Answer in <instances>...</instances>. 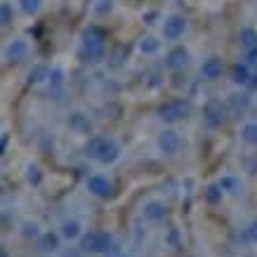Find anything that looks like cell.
I'll return each instance as SVG.
<instances>
[{
	"label": "cell",
	"instance_id": "6da1fadb",
	"mask_svg": "<svg viewBox=\"0 0 257 257\" xmlns=\"http://www.w3.org/2000/svg\"><path fill=\"white\" fill-rule=\"evenodd\" d=\"M87 151H90L92 158L101 161V163H109V161L116 158L118 147H116V142H111V140H94L92 144L87 147Z\"/></svg>",
	"mask_w": 257,
	"mask_h": 257
},
{
	"label": "cell",
	"instance_id": "7a4b0ae2",
	"mask_svg": "<svg viewBox=\"0 0 257 257\" xmlns=\"http://www.w3.org/2000/svg\"><path fill=\"white\" fill-rule=\"evenodd\" d=\"M109 245L111 236L101 234V231H92L83 238V250H87V252H104V250H109Z\"/></svg>",
	"mask_w": 257,
	"mask_h": 257
},
{
	"label": "cell",
	"instance_id": "3957f363",
	"mask_svg": "<svg viewBox=\"0 0 257 257\" xmlns=\"http://www.w3.org/2000/svg\"><path fill=\"white\" fill-rule=\"evenodd\" d=\"M85 50H87V55H90V59L101 57V52H104V40H101V33L99 31H90V33H87Z\"/></svg>",
	"mask_w": 257,
	"mask_h": 257
},
{
	"label": "cell",
	"instance_id": "277c9868",
	"mask_svg": "<svg viewBox=\"0 0 257 257\" xmlns=\"http://www.w3.org/2000/svg\"><path fill=\"white\" fill-rule=\"evenodd\" d=\"M187 111H189L187 101H179V99L168 101V104L163 106V118H168V120H177V118L187 116Z\"/></svg>",
	"mask_w": 257,
	"mask_h": 257
},
{
	"label": "cell",
	"instance_id": "5b68a950",
	"mask_svg": "<svg viewBox=\"0 0 257 257\" xmlns=\"http://www.w3.org/2000/svg\"><path fill=\"white\" fill-rule=\"evenodd\" d=\"M87 189L97 196H109L111 194V182L109 179H104V177H99V175H94V177L87 179Z\"/></svg>",
	"mask_w": 257,
	"mask_h": 257
},
{
	"label": "cell",
	"instance_id": "8992f818",
	"mask_svg": "<svg viewBox=\"0 0 257 257\" xmlns=\"http://www.w3.org/2000/svg\"><path fill=\"white\" fill-rule=\"evenodd\" d=\"M222 69H224V64H222V59H208V62L203 64L201 69V76L208 80H215L222 76Z\"/></svg>",
	"mask_w": 257,
	"mask_h": 257
},
{
	"label": "cell",
	"instance_id": "52a82bcc",
	"mask_svg": "<svg viewBox=\"0 0 257 257\" xmlns=\"http://www.w3.org/2000/svg\"><path fill=\"white\" fill-rule=\"evenodd\" d=\"M205 118H208L210 125L222 123V120H224V109H222V104H219V101H210V104L205 106Z\"/></svg>",
	"mask_w": 257,
	"mask_h": 257
},
{
	"label": "cell",
	"instance_id": "ba28073f",
	"mask_svg": "<svg viewBox=\"0 0 257 257\" xmlns=\"http://www.w3.org/2000/svg\"><path fill=\"white\" fill-rule=\"evenodd\" d=\"M182 31H184V19H179V17H172V19H168L163 26V33L168 36V38H179L182 36Z\"/></svg>",
	"mask_w": 257,
	"mask_h": 257
},
{
	"label": "cell",
	"instance_id": "9c48e42d",
	"mask_svg": "<svg viewBox=\"0 0 257 257\" xmlns=\"http://www.w3.org/2000/svg\"><path fill=\"white\" fill-rule=\"evenodd\" d=\"M161 147L168 151V154H172V151H177V147H179V137H177V133H165L163 135V140H161Z\"/></svg>",
	"mask_w": 257,
	"mask_h": 257
},
{
	"label": "cell",
	"instance_id": "30bf717a",
	"mask_svg": "<svg viewBox=\"0 0 257 257\" xmlns=\"http://www.w3.org/2000/svg\"><path fill=\"white\" fill-rule=\"evenodd\" d=\"M184 62H187V52H184V50H175V52L170 55L172 66H179V64H184Z\"/></svg>",
	"mask_w": 257,
	"mask_h": 257
},
{
	"label": "cell",
	"instance_id": "8fae6325",
	"mask_svg": "<svg viewBox=\"0 0 257 257\" xmlns=\"http://www.w3.org/2000/svg\"><path fill=\"white\" fill-rule=\"evenodd\" d=\"M64 236L66 238H76L78 236V222H66L64 224Z\"/></svg>",
	"mask_w": 257,
	"mask_h": 257
},
{
	"label": "cell",
	"instance_id": "7c38bea8",
	"mask_svg": "<svg viewBox=\"0 0 257 257\" xmlns=\"http://www.w3.org/2000/svg\"><path fill=\"white\" fill-rule=\"evenodd\" d=\"M234 80L236 83H245V80H248V69L238 64V66L234 69Z\"/></svg>",
	"mask_w": 257,
	"mask_h": 257
},
{
	"label": "cell",
	"instance_id": "4fadbf2b",
	"mask_svg": "<svg viewBox=\"0 0 257 257\" xmlns=\"http://www.w3.org/2000/svg\"><path fill=\"white\" fill-rule=\"evenodd\" d=\"M10 55L15 57V59H22V57L26 55V45H24V43H17V45H12V47H10Z\"/></svg>",
	"mask_w": 257,
	"mask_h": 257
},
{
	"label": "cell",
	"instance_id": "5bb4252c",
	"mask_svg": "<svg viewBox=\"0 0 257 257\" xmlns=\"http://www.w3.org/2000/svg\"><path fill=\"white\" fill-rule=\"evenodd\" d=\"M147 215H149V217H154V219L163 217V208H161L158 203H151V205L147 208Z\"/></svg>",
	"mask_w": 257,
	"mask_h": 257
},
{
	"label": "cell",
	"instance_id": "9a60e30c",
	"mask_svg": "<svg viewBox=\"0 0 257 257\" xmlns=\"http://www.w3.org/2000/svg\"><path fill=\"white\" fill-rule=\"evenodd\" d=\"M255 43H257V36H255V33H252V31H243V45L250 50V47H255Z\"/></svg>",
	"mask_w": 257,
	"mask_h": 257
},
{
	"label": "cell",
	"instance_id": "2e32d148",
	"mask_svg": "<svg viewBox=\"0 0 257 257\" xmlns=\"http://www.w3.org/2000/svg\"><path fill=\"white\" fill-rule=\"evenodd\" d=\"M43 250H57V236L47 234L45 238H43Z\"/></svg>",
	"mask_w": 257,
	"mask_h": 257
},
{
	"label": "cell",
	"instance_id": "e0dca14e",
	"mask_svg": "<svg viewBox=\"0 0 257 257\" xmlns=\"http://www.w3.org/2000/svg\"><path fill=\"white\" fill-rule=\"evenodd\" d=\"M245 140L257 142V125H248V127H245Z\"/></svg>",
	"mask_w": 257,
	"mask_h": 257
},
{
	"label": "cell",
	"instance_id": "ac0fdd59",
	"mask_svg": "<svg viewBox=\"0 0 257 257\" xmlns=\"http://www.w3.org/2000/svg\"><path fill=\"white\" fill-rule=\"evenodd\" d=\"M24 10H26V12H33V10H38V0H24Z\"/></svg>",
	"mask_w": 257,
	"mask_h": 257
},
{
	"label": "cell",
	"instance_id": "d6986e66",
	"mask_svg": "<svg viewBox=\"0 0 257 257\" xmlns=\"http://www.w3.org/2000/svg\"><path fill=\"white\" fill-rule=\"evenodd\" d=\"M248 238H250V241H255V243H257V222L248 229Z\"/></svg>",
	"mask_w": 257,
	"mask_h": 257
},
{
	"label": "cell",
	"instance_id": "ffe728a7",
	"mask_svg": "<svg viewBox=\"0 0 257 257\" xmlns=\"http://www.w3.org/2000/svg\"><path fill=\"white\" fill-rule=\"evenodd\" d=\"M142 50H144V52H154V50H156V43H144V45H142Z\"/></svg>",
	"mask_w": 257,
	"mask_h": 257
},
{
	"label": "cell",
	"instance_id": "44dd1931",
	"mask_svg": "<svg viewBox=\"0 0 257 257\" xmlns=\"http://www.w3.org/2000/svg\"><path fill=\"white\" fill-rule=\"evenodd\" d=\"M3 19H5V22H8V19H10V8H8V5L3 8Z\"/></svg>",
	"mask_w": 257,
	"mask_h": 257
}]
</instances>
